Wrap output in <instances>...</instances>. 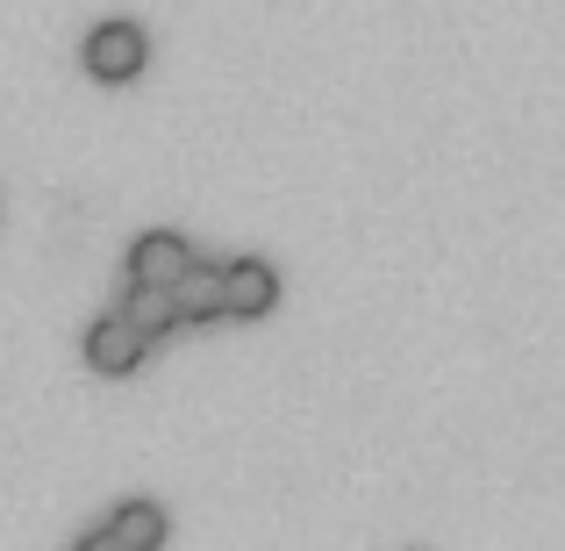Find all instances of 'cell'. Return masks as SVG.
<instances>
[{
    "label": "cell",
    "mask_w": 565,
    "mask_h": 551,
    "mask_svg": "<svg viewBox=\"0 0 565 551\" xmlns=\"http://www.w3.org/2000/svg\"><path fill=\"white\" fill-rule=\"evenodd\" d=\"M222 273H230V258H193L186 273H180V316L186 322H215L222 316Z\"/></svg>",
    "instance_id": "cell-7"
},
{
    "label": "cell",
    "mask_w": 565,
    "mask_h": 551,
    "mask_svg": "<svg viewBox=\"0 0 565 551\" xmlns=\"http://www.w3.org/2000/svg\"><path fill=\"white\" fill-rule=\"evenodd\" d=\"M193 265V244L180 230H151L129 244V279H151V287H180V273Z\"/></svg>",
    "instance_id": "cell-5"
},
{
    "label": "cell",
    "mask_w": 565,
    "mask_h": 551,
    "mask_svg": "<svg viewBox=\"0 0 565 551\" xmlns=\"http://www.w3.org/2000/svg\"><path fill=\"white\" fill-rule=\"evenodd\" d=\"M122 316L137 322L143 337H172V330H186V316H180V294H172V287H151V279H129V294H122Z\"/></svg>",
    "instance_id": "cell-6"
},
{
    "label": "cell",
    "mask_w": 565,
    "mask_h": 551,
    "mask_svg": "<svg viewBox=\"0 0 565 551\" xmlns=\"http://www.w3.org/2000/svg\"><path fill=\"white\" fill-rule=\"evenodd\" d=\"M143 351H151V337H143L137 322L122 316V301H115L108 316H100L94 330H86V365H94L100 380H129V372L143 365Z\"/></svg>",
    "instance_id": "cell-1"
},
{
    "label": "cell",
    "mask_w": 565,
    "mask_h": 551,
    "mask_svg": "<svg viewBox=\"0 0 565 551\" xmlns=\"http://www.w3.org/2000/svg\"><path fill=\"white\" fill-rule=\"evenodd\" d=\"M143 57H151V43H143V29H137V22H100L94 36H86V72H94L100 86L137 80Z\"/></svg>",
    "instance_id": "cell-2"
},
{
    "label": "cell",
    "mask_w": 565,
    "mask_h": 551,
    "mask_svg": "<svg viewBox=\"0 0 565 551\" xmlns=\"http://www.w3.org/2000/svg\"><path fill=\"white\" fill-rule=\"evenodd\" d=\"M279 308V273L265 258H230L222 273V316L230 322H250V316H273Z\"/></svg>",
    "instance_id": "cell-4"
},
{
    "label": "cell",
    "mask_w": 565,
    "mask_h": 551,
    "mask_svg": "<svg viewBox=\"0 0 565 551\" xmlns=\"http://www.w3.org/2000/svg\"><path fill=\"white\" fill-rule=\"evenodd\" d=\"M166 509L158 501H129V509H115L100 530H86L79 551H151V544H166Z\"/></svg>",
    "instance_id": "cell-3"
}]
</instances>
